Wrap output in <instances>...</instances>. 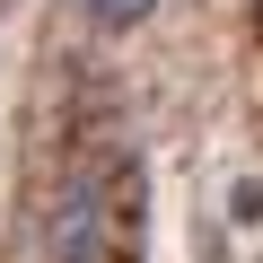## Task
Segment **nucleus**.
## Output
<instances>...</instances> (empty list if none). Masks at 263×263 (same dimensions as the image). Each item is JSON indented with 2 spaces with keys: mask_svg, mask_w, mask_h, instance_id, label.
<instances>
[{
  "mask_svg": "<svg viewBox=\"0 0 263 263\" xmlns=\"http://www.w3.org/2000/svg\"><path fill=\"white\" fill-rule=\"evenodd\" d=\"M158 9H167V0H79V18L97 35H132V27H149Z\"/></svg>",
  "mask_w": 263,
  "mask_h": 263,
  "instance_id": "obj_2",
  "label": "nucleus"
},
{
  "mask_svg": "<svg viewBox=\"0 0 263 263\" xmlns=\"http://www.w3.org/2000/svg\"><path fill=\"white\" fill-rule=\"evenodd\" d=\"M228 219L237 228H263V176H237L228 184Z\"/></svg>",
  "mask_w": 263,
  "mask_h": 263,
  "instance_id": "obj_3",
  "label": "nucleus"
},
{
  "mask_svg": "<svg viewBox=\"0 0 263 263\" xmlns=\"http://www.w3.org/2000/svg\"><path fill=\"white\" fill-rule=\"evenodd\" d=\"M105 228H114L105 176L97 167H70L53 184V202H44V263H105Z\"/></svg>",
  "mask_w": 263,
  "mask_h": 263,
  "instance_id": "obj_1",
  "label": "nucleus"
}]
</instances>
